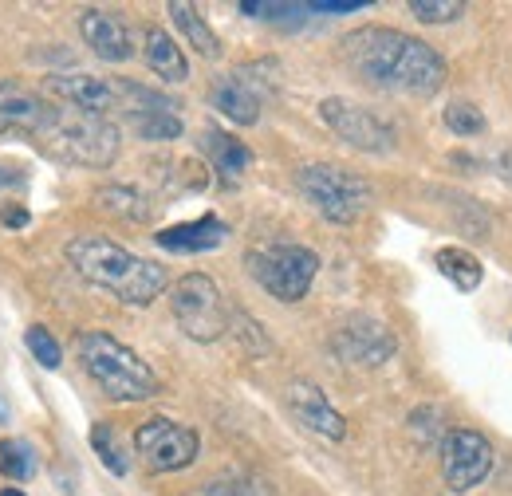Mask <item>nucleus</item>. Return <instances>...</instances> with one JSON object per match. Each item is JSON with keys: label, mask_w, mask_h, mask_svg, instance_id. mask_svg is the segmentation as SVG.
Returning <instances> with one entry per match:
<instances>
[{"label": "nucleus", "mask_w": 512, "mask_h": 496, "mask_svg": "<svg viewBox=\"0 0 512 496\" xmlns=\"http://www.w3.org/2000/svg\"><path fill=\"white\" fill-rule=\"evenodd\" d=\"M229 225L217 217H201V221H186V225H170L162 229L154 241L166 252H209V248L225 245Z\"/></svg>", "instance_id": "f3484780"}, {"label": "nucleus", "mask_w": 512, "mask_h": 496, "mask_svg": "<svg viewBox=\"0 0 512 496\" xmlns=\"http://www.w3.org/2000/svg\"><path fill=\"white\" fill-rule=\"evenodd\" d=\"M323 123L331 126L347 146L367 150V154H386L394 146V126L383 123L379 115H371L367 107L351 103V99H323L320 103Z\"/></svg>", "instance_id": "9b49d317"}, {"label": "nucleus", "mask_w": 512, "mask_h": 496, "mask_svg": "<svg viewBox=\"0 0 512 496\" xmlns=\"http://www.w3.org/2000/svg\"><path fill=\"white\" fill-rule=\"evenodd\" d=\"M331 351L351 363V367H383L394 355V335L386 331L379 319L367 315H351L335 335H331Z\"/></svg>", "instance_id": "f8f14e48"}, {"label": "nucleus", "mask_w": 512, "mask_h": 496, "mask_svg": "<svg viewBox=\"0 0 512 496\" xmlns=\"http://www.w3.org/2000/svg\"><path fill=\"white\" fill-rule=\"evenodd\" d=\"M0 473L12 477V481H28L36 473V449L20 437L0 441Z\"/></svg>", "instance_id": "b1692460"}, {"label": "nucleus", "mask_w": 512, "mask_h": 496, "mask_svg": "<svg viewBox=\"0 0 512 496\" xmlns=\"http://www.w3.org/2000/svg\"><path fill=\"white\" fill-rule=\"evenodd\" d=\"M170 308H174V319L178 327L197 339V343H213L229 331V311H225V300L217 292V284L201 272H190L174 284L170 292Z\"/></svg>", "instance_id": "0eeeda50"}, {"label": "nucleus", "mask_w": 512, "mask_h": 496, "mask_svg": "<svg viewBox=\"0 0 512 496\" xmlns=\"http://www.w3.org/2000/svg\"><path fill=\"white\" fill-rule=\"evenodd\" d=\"M308 8L312 12H359V8H367V0H316Z\"/></svg>", "instance_id": "c756f323"}, {"label": "nucleus", "mask_w": 512, "mask_h": 496, "mask_svg": "<svg viewBox=\"0 0 512 496\" xmlns=\"http://www.w3.org/2000/svg\"><path fill=\"white\" fill-rule=\"evenodd\" d=\"M48 91L56 99H64L67 107L87 111V115H103L107 119V111H119V87H115V79H99V75H83V71H75V75H52L48 79Z\"/></svg>", "instance_id": "4468645a"}, {"label": "nucleus", "mask_w": 512, "mask_h": 496, "mask_svg": "<svg viewBox=\"0 0 512 496\" xmlns=\"http://www.w3.org/2000/svg\"><path fill=\"white\" fill-rule=\"evenodd\" d=\"M115 87H119V111H127L130 126L142 138L166 142V138H178L182 134V119L174 115L178 111L174 99H166V95H158L150 87H138L130 79H115Z\"/></svg>", "instance_id": "9d476101"}, {"label": "nucleus", "mask_w": 512, "mask_h": 496, "mask_svg": "<svg viewBox=\"0 0 512 496\" xmlns=\"http://www.w3.org/2000/svg\"><path fill=\"white\" fill-rule=\"evenodd\" d=\"M52 103L40 99L36 91L12 83V79H0V134H24V138H36L44 123L52 119Z\"/></svg>", "instance_id": "ddd939ff"}, {"label": "nucleus", "mask_w": 512, "mask_h": 496, "mask_svg": "<svg viewBox=\"0 0 512 496\" xmlns=\"http://www.w3.org/2000/svg\"><path fill=\"white\" fill-rule=\"evenodd\" d=\"M446 126L461 138H473L485 130V115L473 107V103H449L446 107Z\"/></svg>", "instance_id": "c85d7f7f"}, {"label": "nucleus", "mask_w": 512, "mask_h": 496, "mask_svg": "<svg viewBox=\"0 0 512 496\" xmlns=\"http://www.w3.org/2000/svg\"><path fill=\"white\" fill-rule=\"evenodd\" d=\"M434 264H438V272L446 276L449 284L457 288V292H473L477 284H481V276H485V268H481V260L473 256V252H465V248H438V256H434Z\"/></svg>", "instance_id": "412c9836"}, {"label": "nucleus", "mask_w": 512, "mask_h": 496, "mask_svg": "<svg viewBox=\"0 0 512 496\" xmlns=\"http://www.w3.org/2000/svg\"><path fill=\"white\" fill-rule=\"evenodd\" d=\"M410 12L422 24H449V20L465 16V4L461 0H410Z\"/></svg>", "instance_id": "cd10ccee"}, {"label": "nucleus", "mask_w": 512, "mask_h": 496, "mask_svg": "<svg viewBox=\"0 0 512 496\" xmlns=\"http://www.w3.org/2000/svg\"><path fill=\"white\" fill-rule=\"evenodd\" d=\"M0 221H4L8 229H24V225H28V209H20V205H8V209L0 213Z\"/></svg>", "instance_id": "7c9ffc66"}, {"label": "nucleus", "mask_w": 512, "mask_h": 496, "mask_svg": "<svg viewBox=\"0 0 512 496\" xmlns=\"http://www.w3.org/2000/svg\"><path fill=\"white\" fill-rule=\"evenodd\" d=\"M213 107L241 126H253L260 119V95L253 91V83H245L241 75H225L213 87Z\"/></svg>", "instance_id": "a211bd4d"}, {"label": "nucleus", "mask_w": 512, "mask_h": 496, "mask_svg": "<svg viewBox=\"0 0 512 496\" xmlns=\"http://www.w3.org/2000/svg\"><path fill=\"white\" fill-rule=\"evenodd\" d=\"M493 469V445L477 430H449L442 437V473L453 493L477 489Z\"/></svg>", "instance_id": "1a4fd4ad"}, {"label": "nucleus", "mask_w": 512, "mask_h": 496, "mask_svg": "<svg viewBox=\"0 0 512 496\" xmlns=\"http://www.w3.org/2000/svg\"><path fill=\"white\" fill-rule=\"evenodd\" d=\"M170 16H174V24L182 28V36L190 40V48H197L201 56H221V40L213 36V28L201 20V12L193 8V4H182V0H174L170 4Z\"/></svg>", "instance_id": "4be33fe9"}, {"label": "nucleus", "mask_w": 512, "mask_h": 496, "mask_svg": "<svg viewBox=\"0 0 512 496\" xmlns=\"http://www.w3.org/2000/svg\"><path fill=\"white\" fill-rule=\"evenodd\" d=\"M142 56H146V63H150L166 83H186L190 63L182 56V48L170 40L166 28H146V36H142Z\"/></svg>", "instance_id": "6ab92c4d"}, {"label": "nucleus", "mask_w": 512, "mask_h": 496, "mask_svg": "<svg viewBox=\"0 0 512 496\" xmlns=\"http://www.w3.org/2000/svg\"><path fill=\"white\" fill-rule=\"evenodd\" d=\"M288 410L296 414V422L304 430L327 437V441H343V434H347L343 414L327 402V394H323L320 386H312V382H292L288 386Z\"/></svg>", "instance_id": "2eb2a0df"}, {"label": "nucleus", "mask_w": 512, "mask_h": 496, "mask_svg": "<svg viewBox=\"0 0 512 496\" xmlns=\"http://www.w3.org/2000/svg\"><path fill=\"white\" fill-rule=\"evenodd\" d=\"M36 146L67 166H91L107 170L119 158V126L103 115H87L75 107H56L44 130L36 134Z\"/></svg>", "instance_id": "7ed1b4c3"}, {"label": "nucleus", "mask_w": 512, "mask_h": 496, "mask_svg": "<svg viewBox=\"0 0 512 496\" xmlns=\"http://www.w3.org/2000/svg\"><path fill=\"white\" fill-rule=\"evenodd\" d=\"M75 351H79L83 371L95 378V386L107 398H115V402H142V398H154L158 394L154 371L130 351L127 343H119L115 335H107V331H83L75 339Z\"/></svg>", "instance_id": "20e7f679"}, {"label": "nucleus", "mask_w": 512, "mask_h": 496, "mask_svg": "<svg viewBox=\"0 0 512 496\" xmlns=\"http://www.w3.org/2000/svg\"><path fill=\"white\" fill-rule=\"evenodd\" d=\"M16 182V170H8V166H0V186H12Z\"/></svg>", "instance_id": "2f4dec72"}, {"label": "nucleus", "mask_w": 512, "mask_h": 496, "mask_svg": "<svg viewBox=\"0 0 512 496\" xmlns=\"http://www.w3.org/2000/svg\"><path fill=\"white\" fill-rule=\"evenodd\" d=\"M91 445H95V453H99V461L115 473V477H127V457H123V445H119V437L115 430L107 426V422H99L95 430H91Z\"/></svg>", "instance_id": "a878e982"}, {"label": "nucleus", "mask_w": 512, "mask_h": 496, "mask_svg": "<svg viewBox=\"0 0 512 496\" xmlns=\"http://www.w3.org/2000/svg\"><path fill=\"white\" fill-rule=\"evenodd\" d=\"M0 496H24V493H20V489H4Z\"/></svg>", "instance_id": "72a5a7b5"}, {"label": "nucleus", "mask_w": 512, "mask_h": 496, "mask_svg": "<svg viewBox=\"0 0 512 496\" xmlns=\"http://www.w3.org/2000/svg\"><path fill=\"white\" fill-rule=\"evenodd\" d=\"M4 414H8V410H4V402H0V418H4Z\"/></svg>", "instance_id": "f704fd0d"}, {"label": "nucleus", "mask_w": 512, "mask_h": 496, "mask_svg": "<svg viewBox=\"0 0 512 496\" xmlns=\"http://www.w3.org/2000/svg\"><path fill=\"white\" fill-rule=\"evenodd\" d=\"M300 182V193L320 209V217H327L331 225H351L367 213L371 205V186L343 170V166H327V162H312L296 174Z\"/></svg>", "instance_id": "39448f33"}, {"label": "nucleus", "mask_w": 512, "mask_h": 496, "mask_svg": "<svg viewBox=\"0 0 512 496\" xmlns=\"http://www.w3.org/2000/svg\"><path fill=\"white\" fill-rule=\"evenodd\" d=\"M134 449L150 473H178L197 457V434L170 418H150L134 430Z\"/></svg>", "instance_id": "6e6552de"}, {"label": "nucleus", "mask_w": 512, "mask_h": 496, "mask_svg": "<svg viewBox=\"0 0 512 496\" xmlns=\"http://www.w3.org/2000/svg\"><path fill=\"white\" fill-rule=\"evenodd\" d=\"M64 252H67V264L87 284L107 288L123 304H138V308L142 304H154L166 292V284H170V276H166L162 264L142 260V256H134V252H127V248L115 245V241H107V237H75V241H67Z\"/></svg>", "instance_id": "f03ea898"}, {"label": "nucleus", "mask_w": 512, "mask_h": 496, "mask_svg": "<svg viewBox=\"0 0 512 496\" xmlns=\"http://www.w3.org/2000/svg\"><path fill=\"white\" fill-rule=\"evenodd\" d=\"M24 343H28V351L36 355V363H44L48 371H56V367H60L64 351H60V343L52 339V331H48V327H28V331H24Z\"/></svg>", "instance_id": "bb28decb"}, {"label": "nucleus", "mask_w": 512, "mask_h": 496, "mask_svg": "<svg viewBox=\"0 0 512 496\" xmlns=\"http://www.w3.org/2000/svg\"><path fill=\"white\" fill-rule=\"evenodd\" d=\"M79 36H83V44H87L99 60H107V63H123L134 56V48H130V32L123 28V20L111 16V12L87 8V12L79 16Z\"/></svg>", "instance_id": "dca6fc26"}, {"label": "nucleus", "mask_w": 512, "mask_h": 496, "mask_svg": "<svg viewBox=\"0 0 512 496\" xmlns=\"http://www.w3.org/2000/svg\"><path fill=\"white\" fill-rule=\"evenodd\" d=\"M339 52H343V63L359 79H367L383 91L434 95L446 83V60L430 44H422L418 36H406L398 28L371 24V28L347 32Z\"/></svg>", "instance_id": "f257e3e1"}, {"label": "nucleus", "mask_w": 512, "mask_h": 496, "mask_svg": "<svg viewBox=\"0 0 512 496\" xmlns=\"http://www.w3.org/2000/svg\"><path fill=\"white\" fill-rule=\"evenodd\" d=\"M245 264H249L256 284H260L268 296L284 300V304L304 300L308 288H312V280H316V272H320V256L304 245L253 248V252L245 256Z\"/></svg>", "instance_id": "423d86ee"}, {"label": "nucleus", "mask_w": 512, "mask_h": 496, "mask_svg": "<svg viewBox=\"0 0 512 496\" xmlns=\"http://www.w3.org/2000/svg\"><path fill=\"white\" fill-rule=\"evenodd\" d=\"M99 205H103L107 213L123 217V221H150V213H154V205H150L138 189H130V186L99 189Z\"/></svg>", "instance_id": "5701e85b"}, {"label": "nucleus", "mask_w": 512, "mask_h": 496, "mask_svg": "<svg viewBox=\"0 0 512 496\" xmlns=\"http://www.w3.org/2000/svg\"><path fill=\"white\" fill-rule=\"evenodd\" d=\"M201 150L209 154V162H213V166H217V174H225V178L245 174V170H249V162H253L249 146H245V142H237V138H233V134H225V130H205Z\"/></svg>", "instance_id": "aec40b11"}, {"label": "nucleus", "mask_w": 512, "mask_h": 496, "mask_svg": "<svg viewBox=\"0 0 512 496\" xmlns=\"http://www.w3.org/2000/svg\"><path fill=\"white\" fill-rule=\"evenodd\" d=\"M501 170H505V178L512 182V150L505 154V158H501Z\"/></svg>", "instance_id": "473e14b6"}, {"label": "nucleus", "mask_w": 512, "mask_h": 496, "mask_svg": "<svg viewBox=\"0 0 512 496\" xmlns=\"http://www.w3.org/2000/svg\"><path fill=\"white\" fill-rule=\"evenodd\" d=\"M201 496H272L268 489V481H260V477H249V473H229V477H217V481H209Z\"/></svg>", "instance_id": "393cba45"}]
</instances>
